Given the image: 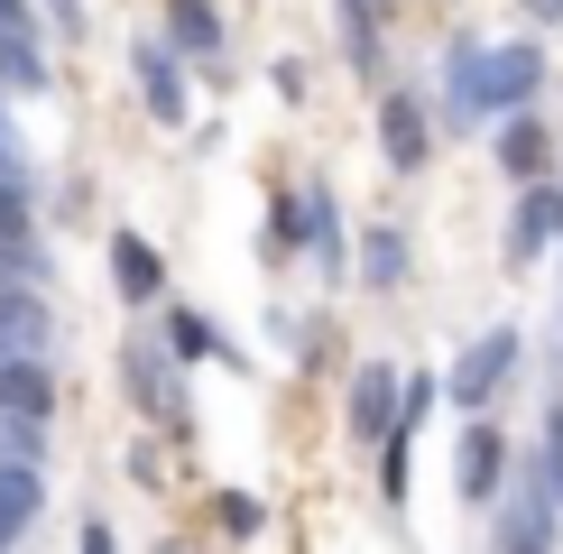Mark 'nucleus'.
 Wrapping results in <instances>:
<instances>
[{"mask_svg": "<svg viewBox=\"0 0 563 554\" xmlns=\"http://www.w3.org/2000/svg\"><path fill=\"white\" fill-rule=\"evenodd\" d=\"M508 369H518V333H489V342H481V352H472V361H462V369H453V398H462V407H481V398H489V388H499V379H508Z\"/></svg>", "mask_w": 563, "mask_h": 554, "instance_id": "0eeeda50", "label": "nucleus"}, {"mask_svg": "<svg viewBox=\"0 0 563 554\" xmlns=\"http://www.w3.org/2000/svg\"><path fill=\"white\" fill-rule=\"evenodd\" d=\"M121 379L139 388V407H148L157 425H185V388H176V369L157 361V342H130V352H121Z\"/></svg>", "mask_w": 563, "mask_h": 554, "instance_id": "f03ea898", "label": "nucleus"}, {"mask_svg": "<svg viewBox=\"0 0 563 554\" xmlns=\"http://www.w3.org/2000/svg\"><path fill=\"white\" fill-rule=\"evenodd\" d=\"M0 231H29V185L0 167Z\"/></svg>", "mask_w": 563, "mask_h": 554, "instance_id": "aec40b11", "label": "nucleus"}, {"mask_svg": "<svg viewBox=\"0 0 563 554\" xmlns=\"http://www.w3.org/2000/svg\"><path fill=\"white\" fill-rule=\"evenodd\" d=\"M111 287H121L130 306H148V296L167 287V268H157V250L139 241V231H121V241H111Z\"/></svg>", "mask_w": 563, "mask_h": 554, "instance_id": "6e6552de", "label": "nucleus"}, {"mask_svg": "<svg viewBox=\"0 0 563 554\" xmlns=\"http://www.w3.org/2000/svg\"><path fill=\"white\" fill-rule=\"evenodd\" d=\"M130 75H139V92H148V111H157V121H185V75H176V56H167V46H130Z\"/></svg>", "mask_w": 563, "mask_h": 554, "instance_id": "423d86ee", "label": "nucleus"}, {"mask_svg": "<svg viewBox=\"0 0 563 554\" xmlns=\"http://www.w3.org/2000/svg\"><path fill=\"white\" fill-rule=\"evenodd\" d=\"M554 231H563V195H545V185H536V195L518 203V222H508V250H518V259H536Z\"/></svg>", "mask_w": 563, "mask_h": 554, "instance_id": "1a4fd4ad", "label": "nucleus"}, {"mask_svg": "<svg viewBox=\"0 0 563 554\" xmlns=\"http://www.w3.org/2000/svg\"><path fill=\"white\" fill-rule=\"evenodd\" d=\"M379 148H388V167H426V111H416V102H388V111H379Z\"/></svg>", "mask_w": 563, "mask_h": 554, "instance_id": "9d476101", "label": "nucleus"}, {"mask_svg": "<svg viewBox=\"0 0 563 554\" xmlns=\"http://www.w3.org/2000/svg\"><path fill=\"white\" fill-rule=\"evenodd\" d=\"M499 167H508V176H536V167H545V121H508V130H499Z\"/></svg>", "mask_w": 563, "mask_h": 554, "instance_id": "4468645a", "label": "nucleus"}, {"mask_svg": "<svg viewBox=\"0 0 563 554\" xmlns=\"http://www.w3.org/2000/svg\"><path fill=\"white\" fill-rule=\"evenodd\" d=\"M527 10H536V19H563V0H527Z\"/></svg>", "mask_w": 563, "mask_h": 554, "instance_id": "393cba45", "label": "nucleus"}, {"mask_svg": "<svg viewBox=\"0 0 563 554\" xmlns=\"http://www.w3.org/2000/svg\"><path fill=\"white\" fill-rule=\"evenodd\" d=\"M167 342H176V361H213L222 352V333L203 314H167Z\"/></svg>", "mask_w": 563, "mask_h": 554, "instance_id": "f3484780", "label": "nucleus"}, {"mask_svg": "<svg viewBox=\"0 0 563 554\" xmlns=\"http://www.w3.org/2000/svg\"><path fill=\"white\" fill-rule=\"evenodd\" d=\"M489 480H499V434L472 425V434H462V499H499Z\"/></svg>", "mask_w": 563, "mask_h": 554, "instance_id": "ddd939ff", "label": "nucleus"}, {"mask_svg": "<svg viewBox=\"0 0 563 554\" xmlns=\"http://www.w3.org/2000/svg\"><path fill=\"white\" fill-rule=\"evenodd\" d=\"M10 352H46V296L29 287V277L0 287V361H10Z\"/></svg>", "mask_w": 563, "mask_h": 554, "instance_id": "39448f33", "label": "nucleus"}, {"mask_svg": "<svg viewBox=\"0 0 563 554\" xmlns=\"http://www.w3.org/2000/svg\"><path fill=\"white\" fill-rule=\"evenodd\" d=\"M37 472H29V462H0V536H19V527H29L37 518Z\"/></svg>", "mask_w": 563, "mask_h": 554, "instance_id": "f8f14e48", "label": "nucleus"}, {"mask_svg": "<svg viewBox=\"0 0 563 554\" xmlns=\"http://www.w3.org/2000/svg\"><path fill=\"white\" fill-rule=\"evenodd\" d=\"M0 545H10V536H0Z\"/></svg>", "mask_w": 563, "mask_h": 554, "instance_id": "a878e982", "label": "nucleus"}, {"mask_svg": "<svg viewBox=\"0 0 563 554\" xmlns=\"http://www.w3.org/2000/svg\"><path fill=\"white\" fill-rule=\"evenodd\" d=\"M545 480H554V499H563V416H545Z\"/></svg>", "mask_w": 563, "mask_h": 554, "instance_id": "412c9836", "label": "nucleus"}, {"mask_svg": "<svg viewBox=\"0 0 563 554\" xmlns=\"http://www.w3.org/2000/svg\"><path fill=\"white\" fill-rule=\"evenodd\" d=\"M10 277H37V241L29 231H0V287H10Z\"/></svg>", "mask_w": 563, "mask_h": 554, "instance_id": "6ab92c4d", "label": "nucleus"}, {"mask_svg": "<svg viewBox=\"0 0 563 554\" xmlns=\"http://www.w3.org/2000/svg\"><path fill=\"white\" fill-rule=\"evenodd\" d=\"M167 29H176L185 56H222V10L213 0H167Z\"/></svg>", "mask_w": 563, "mask_h": 554, "instance_id": "9b49d317", "label": "nucleus"}, {"mask_svg": "<svg viewBox=\"0 0 563 554\" xmlns=\"http://www.w3.org/2000/svg\"><path fill=\"white\" fill-rule=\"evenodd\" d=\"M222 527H231V536H250V527H260V499H241V490H231V499H222Z\"/></svg>", "mask_w": 563, "mask_h": 554, "instance_id": "4be33fe9", "label": "nucleus"}, {"mask_svg": "<svg viewBox=\"0 0 563 554\" xmlns=\"http://www.w3.org/2000/svg\"><path fill=\"white\" fill-rule=\"evenodd\" d=\"M0 416H29V425L56 416V379H46L37 352H10V361H0Z\"/></svg>", "mask_w": 563, "mask_h": 554, "instance_id": "7ed1b4c3", "label": "nucleus"}, {"mask_svg": "<svg viewBox=\"0 0 563 554\" xmlns=\"http://www.w3.org/2000/svg\"><path fill=\"white\" fill-rule=\"evenodd\" d=\"M397 407H407V379H397L388 361H369L361 379H351V434H388Z\"/></svg>", "mask_w": 563, "mask_h": 554, "instance_id": "20e7f679", "label": "nucleus"}, {"mask_svg": "<svg viewBox=\"0 0 563 554\" xmlns=\"http://www.w3.org/2000/svg\"><path fill=\"white\" fill-rule=\"evenodd\" d=\"M0 167L19 176V138H10V111H0Z\"/></svg>", "mask_w": 563, "mask_h": 554, "instance_id": "b1692460", "label": "nucleus"}, {"mask_svg": "<svg viewBox=\"0 0 563 554\" xmlns=\"http://www.w3.org/2000/svg\"><path fill=\"white\" fill-rule=\"evenodd\" d=\"M536 84H545V56H536V46H462V56H453V111H462V121L518 111Z\"/></svg>", "mask_w": 563, "mask_h": 554, "instance_id": "f257e3e1", "label": "nucleus"}, {"mask_svg": "<svg viewBox=\"0 0 563 554\" xmlns=\"http://www.w3.org/2000/svg\"><path fill=\"white\" fill-rule=\"evenodd\" d=\"M361 277L369 287H397V277H407V241H397V231H369L361 241Z\"/></svg>", "mask_w": 563, "mask_h": 554, "instance_id": "2eb2a0df", "label": "nucleus"}, {"mask_svg": "<svg viewBox=\"0 0 563 554\" xmlns=\"http://www.w3.org/2000/svg\"><path fill=\"white\" fill-rule=\"evenodd\" d=\"M342 37H351V65H379V19H369V0H342Z\"/></svg>", "mask_w": 563, "mask_h": 554, "instance_id": "a211bd4d", "label": "nucleus"}, {"mask_svg": "<svg viewBox=\"0 0 563 554\" xmlns=\"http://www.w3.org/2000/svg\"><path fill=\"white\" fill-rule=\"evenodd\" d=\"M499 545H554V508H545V499L508 508V518H499Z\"/></svg>", "mask_w": 563, "mask_h": 554, "instance_id": "dca6fc26", "label": "nucleus"}, {"mask_svg": "<svg viewBox=\"0 0 563 554\" xmlns=\"http://www.w3.org/2000/svg\"><path fill=\"white\" fill-rule=\"evenodd\" d=\"M0 29H10V37H29V0H0Z\"/></svg>", "mask_w": 563, "mask_h": 554, "instance_id": "5701e85b", "label": "nucleus"}]
</instances>
